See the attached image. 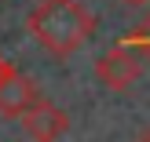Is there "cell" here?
<instances>
[{
  "label": "cell",
  "instance_id": "5",
  "mask_svg": "<svg viewBox=\"0 0 150 142\" xmlns=\"http://www.w3.org/2000/svg\"><path fill=\"white\" fill-rule=\"evenodd\" d=\"M132 44H139V51H146V55H150V22L136 29V36H132Z\"/></svg>",
  "mask_w": 150,
  "mask_h": 142
},
{
  "label": "cell",
  "instance_id": "6",
  "mask_svg": "<svg viewBox=\"0 0 150 142\" xmlns=\"http://www.w3.org/2000/svg\"><path fill=\"white\" fill-rule=\"evenodd\" d=\"M11 73H15V66H11V62H7V58H4V55H0V84H4V80H7V77H11Z\"/></svg>",
  "mask_w": 150,
  "mask_h": 142
},
{
  "label": "cell",
  "instance_id": "2",
  "mask_svg": "<svg viewBox=\"0 0 150 142\" xmlns=\"http://www.w3.org/2000/svg\"><path fill=\"white\" fill-rule=\"evenodd\" d=\"M18 120H22V131L33 142H59L70 131V117H66L55 102H48V99H37Z\"/></svg>",
  "mask_w": 150,
  "mask_h": 142
},
{
  "label": "cell",
  "instance_id": "1",
  "mask_svg": "<svg viewBox=\"0 0 150 142\" xmlns=\"http://www.w3.org/2000/svg\"><path fill=\"white\" fill-rule=\"evenodd\" d=\"M33 40L44 51H51L55 58H66L88 40L92 33V15L84 11L81 0H40L26 18Z\"/></svg>",
  "mask_w": 150,
  "mask_h": 142
},
{
  "label": "cell",
  "instance_id": "4",
  "mask_svg": "<svg viewBox=\"0 0 150 142\" xmlns=\"http://www.w3.org/2000/svg\"><path fill=\"white\" fill-rule=\"evenodd\" d=\"M37 99H40L37 80L26 77V73H11V77L0 84V117H4V120H18Z\"/></svg>",
  "mask_w": 150,
  "mask_h": 142
},
{
  "label": "cell",
  "instance_id": "8",
  "mask_svg": "<svg viewBox=\"0 0 150 142\" xmlns=\"http://www.w3.org/2000/svg\"><path fill=\"white\" fill-rule=\"evenodd\" d=\"M139 142H150V131H146V135H143V139H139Z\"/></svg>",
  "mask_w": 150,
  "mask_h": 142
},
{
  "label": "cell",
  "instance_id": "3",
  "mask_svg": "<svg viewBox=\"0 0 150 142\" xmlns=\"http://www.w3.org/2000/svg\"><path fill=\"white\" fill-rule=\"evenodd\" d=\"M95 77H99L110 91H125V87H132L136 77H139V58L132 55V44H117V48H110L106 55H99V62H95Z\"/></svg>",
  "mask_w": 150,
  "mask_h": 142
},
{
  "label": "cell",
  "instance_id": "7",
  "mask_svg": "<svg viewBox=\"0 0 150 142\" xmlns=\"http://www.w3.org/2000/svg\"><path fill=\"white\" fill-rule=\"evenodd\" d=\"M121 4H125V7H146L150 0H121Z\"/></svg>",
  "mask_w": 150,
  "mask_h": 142
}]
</instances>
